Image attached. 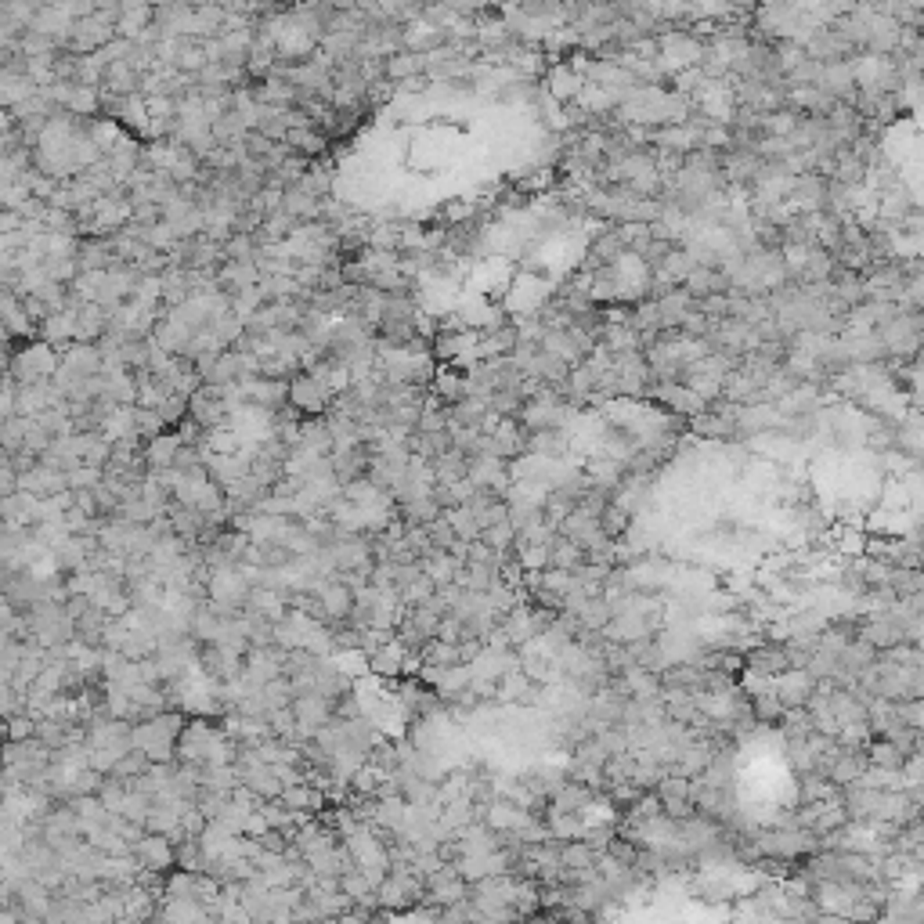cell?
Wrapping results in <instances>:
<instances>
[{
	"mask_svg": "<svg viewBox=\"0 0 924 924\" xmlns=\"http://www.w3.org/2000/svg\"><path fill=\"white\" fill-rule=\"evenodd\" d=\"M184 719H188L184 712L163 708L159 715L134 723V726H130V748L145 751L148 762H173V759H177V733H181Z\"/></svg>",
	"mask_w": 924,
	"mask_h": 924,
	"instance_id": "cell-1",
	"label": "cell"
},
{
	"mask_svg": "<svg viewBox=\"0 0 924 924\" xmlns=\"http://www.w3.org/2000/svg\"><path fill=\"white\" fill-rule=\"evenodd\" d=\"M55 372H58V351L51 343H44L40 336H33L12 351L8 376L15 383H40V379H51Z\"/></svg>",
	"mask_w": 924,
	"mask_h": 924,
	"instance_id": "cell-2",
	"label": "cell"
},
{
	"mask_svg": "<svg viewBox=\"0 0 924 924\" xmlns=\"http://www.w3.org/2000/svg\"><path fill=\"white\" fill-rule=\"evenodd\" d=\"M289 404L300 415H322L333 404V390L325 386L322 376H315L311 369H300L289 376Z\"/></svg>",
	"mask_w": 924,
	"mask_h": 924,
	"instance_id": "cell-3",
	"label": "cell"
},
{
	"mask_svg": "<svg viewBox=\"0 0 924 924\" xmlns=\"http://www.w3.org/2000/svg\"><path fill=\"white\" fill-rule=\"evenodd\" d=\"M51 902H55V892L48 884H40L37 877H19L15 881V913L19 920H48L51 917Z\"/></svg>",
	"mask_w": 924,
	"mask_h": 924,
	"instance_id": "cell-4",
	"label": "cell"
},
{
	"mask_svg": "<svg viewBox=\"0 0 924 924\" xmlns=\"http://www.w3.org/2000/svg\"><path fill=\"white\" fill-rule=\"evenodd\" d=\"M466 477L477 484V488H488L502 499V492L513 484L510 481V470H506V458L499 455H488V451H477V455H466Z\"/></svg>",
	"mask_w": 924,
	"mask_h": 924,
	"instance_id": "cell-5",
	"label": "cell"
},
{
	"mask_svg": "<svg viewBox=\"0 0 924 924\" xmlns=\"http://www.w3.org/2000/svg\"><path fill=\"white\" fill-rule=\"evenodd\" d=\"M130 856L138 859V866H141V870H155V874H166V870H173V838L145 831V834L134 841Z\"/></svg>",
	"mask_w": 924,
	"mask_h": 924,
	"instance_id": "cell-6",
	"label": "cell"
},
{
	"mask_svg": "<svg viewBox=\"0 0 924 924\" xmlns=\"http://www.w3.org/2000/svg\"><path fill=\"white\" fill-rule=\"evenodd\" d=\"M813 686H816V679L805 668H784L780 675H773V693L784 708H805Z\"/></svg>",
	"mask_w": 924,
	"mask_h": 924,
	"instance_id": "cell-7",
	"label": "cell"
},
{
	"mask_svg": "<svg viewBox=\"0 0 924 924\" xmlns=\"http://www.w3.org/2000/svg\"><path fill=\"white\" fill-rule=\"evenodd\" d=\"M40 520V499L30 492H12L0 499V528H33Z\"/></svg>",
	"mask_w": 924,
	"mask_h": 924,
	"instance_id": "cell-8",
	"label": "cell"
},
{
	"mask_svg": "<svg viewBox=\"0 0 924 924\" xmlns=\"http://www.w3.org/2000/svg\"><path fill=\"white\" fill-rule=\"evenodd\" d=\"M19 488H22V492H30V495H37V499H51V495L66 492L69 484H66V474H62V470L44 466V462L37 458L30 470H22V474H19Z\"/></svg>",
	"mask_w": 924,
	"mask_h": 924,
	"instance_id": "cell-9",
	"label": "cell"
},
{
	"mask_svg": "<svg viewBox=\"0 0 924 924\" xmlns=\"http://www.w3.org/2000/svg\"><path fill=\"white\" fill-rule=\"evenodd\" d=\"M560 105H567V102H574L578 98V91L585 87V76L567 62V58H556L553 66H549V73H546V84H542Z\"/></svg>",
	"mask_w": 924,
	"mask_h": 924,
	"instance_id": "cell-10",
	"label": "cell"
},
{
	"mask_svg": "<svg viewBox=\"0 0 924 924\" xmlns=\"http://www.w3.org/2000/svg\"><path fill=\"white\" fill-rule=\"evenodd\" d=\"M404 653H408V650L390 635L386 643H379L376 650H369V671L379 675L383 682H397L401 671H404Z\"/></svg>",
	"mask_w": 924,
	"mask_h": 924,
	"instance_id": "cell-11",
	"label": "cell"
},
{
	"mask_svg": "<svg viewBox=\"0 0 924 924\" xmlns=\"http://www.w3.org/2000/svg\"><path fill=\"white\" fill-rule=\"evenodd\" d=\"M181 448V437H177V430H159V433H152L148 440H141V458H145V466L148 470H166V466H173V451Z\"/></svg>",
	"mask_w": 924,
	"mask_h": 924,
	"instance_id": "cell-12",
	"label": "cell"
},
{
	"mask_svg": "<svg viewBox=\"0 0 924 924\" xmlns=\"http://www.w3.org/2000/svg\"><path fill=\"white\" fill-rule=\"evenodd\" d=\"M105 325H109V315L102 304H80L73 307V340L80 343H98L105 336Z\"/></svg>",
	"mask_w": 924,
	"mask_h": 924,
	"instance_id": "cell-13",
	"label": "cell"
},
{
	"mask_svg": "<svg viewBox=\"0 0 924 924\" xmlns=\"http://www.w3.org/2000/svg\"><path fill=\"white\" fill-rule=\"evenodd\" d=\"M430 394H433V397H440L444 404H455L458 397H466V372L455 369L451 361H440V365L433 369Z\"/></svg>",
	"mask_w": 924,
	"mask_h": 924,
	"instance_id": "cell-14",
	"label": "cell"
},
{
	"mask_svg": "<svg viewBox=\"0 0 924 924\" xmlns=\"http://www.w3.org/2000/svg\"><path fill=\"white\" fill-rule=\"evenodd\" d=\"M682 289L701 300V297H712V293H730V279L719 271V268H708V264H693V271L686 275Z\"/></svg>",
	"mask_w": 924,
	"mask_h": 924,
	"instance_id": "cell-15",
	"label": "cell"
},
{
	"mask_svg": "<svg viewBox=\"0 0 924 924\" xmlns=\"http://www.w3.org/2000/svg\"><path fill=\"white\" fill-rule=\"evenodd\" d=\"M37 336L44 343H51L58 354L73 343V307H62V311H51L40 325H37Z\"/></svg>",
	"mask_w": 924,
	"mask_h": 924,
	"instance_id": "cell-16",
	"label": "cell"
},
{
	"mask_svg": "<svg viewBox=\"0 0 924 924\" xmlns=\"http://www.w3.org/2000/svg\"><path fill=\"white\" fill-rule=\"evenodd\" d=\"M138 80H141V73H134L123 58H116V62H109V66L102 69L98 91H102V94H138Z\"/></svg>",
	"mask_w": 924,
	"mask_h": 924,
	"instance_id": "cell-17",
	"label": "cell"
},
{
	"mask_svg": "<svg viewBox=\"0 0 924 924\" xmlns=\"http://www.w3.org/2000/svg\"><path fill=\"white\" fill-rule=\"evenodd\" d=\"M282 141L289 145V152H297L304 159H318V155L329 152V138L322 130H315V127H289Z\"/></svg>",
	"mask_w": 924,
	"mask_h": 924,
	"instance_id": "cell-18",
	"label": "cell"
},
{
	"mask_svg": "<svg viewBox=\"0 0 924 924\" xmlns=\"http://www.w3.org/2000/svg\"><path fill=\"white\" fill-rule=\"evenodd\" d=\"M419 73H422V55H415V51H394V55L383 58V76L390 84H401V80L419 76Z\"/></svg>",
	"mask_w": 924,
	"mask_h": 924,
	"instance_id": "cell-19",
	"label": "cell"
},
{
	"mask_svg": "<svg viewBox=\"0 0 924 924\" xmlns=\"http://www.w3.org/2000/svg\"><path fill=\"white\" fill-rule=\"evenodd\" d=\"M66 112H73V116H98V112H102V94H98V87L73 84V91H69V98H66Z\"/></svg>",
	"mask_w": 924,
	"mask_h": 924,
	"instance_id": "cell-20",
	"label": "cell"
},
{
	"mask_svg": "<svg viewBox=\"0 0 924 924\" xmlns=\"http://www.w3.org/2000/svg\"><path fill=\"white\" fill-rule=\"evenodd\" d=\"M329 657L336 661V668H340L347 679H361V675H369V653H365L361 646L336 650V653H329Z\"/></svg>",
	"mask_w": 924,
	"mask_h": 924,
	"instance_id": "cell-21",
	"label": "cell"
},
{
	"mask_svg": "<svg viewBox=\"0 0 924 924\" xmlns=\"http://www.w3.org/2000/svg\"><path fill=\"white\" fill-rule=\"evenodd\" d=\"M802 802H827V798H834L838 795V787L823 777V773H816V769H809V773H802Z\"/></svg>",
	"mask_w": 924,
	"mask_h": 924,
	"instance_id": "cell-22",
	"label": "cell"
},
{
	"mask_svg": "<svg viewBox=\"0 0 924 924\" xmlns=\"http://www.w3.org/2000/svg\"><path fill=\"white\" fill-rule=\"evenodd\" d=\"M22 440H26V415H8L0 422V448L4 451H22Z\"/></svg>",
	"mask_w": 924,
	"mask_h": 924,
	"instance_id": "cell-23",
	"label": "cell"
},
{
	"mask_svg": "<svg viewBox=\"0 0 924 924\" xmlns=\"http://www.w3.org/2000/svg\"><path fill=\"white\" fill-rule=\"evenodd\" d=\"M369 246H372V250L397 253V224H394V220H376V224H369Z\"/></svg>",
	"mask_w": 924,
	"mask_h": 924,
	"instance_id": "cell-24",
	"label": "cell"
},
{
	"mask_svg": "<svg viewBox=\"0 0 924 924\" xmlns=\"http://www.w3.org/2000/svg\"><path fill=\"white\" fill-rule=\"evenodd\" d=\"M19 712H26V693L12 686V679H0V719H12Z\"/></svg>",
	"mask_w": 924,
	"mask_h": 924,
	"instance_id": "cell-25",
	"label": "cell"
},
{
	"mask_svg": "<svg viewBox=\"0 0 924 924\" xmlns=\"http://www.w3.org/2000/svg\"><path fill=\"white\" fill-rule=\"evenodd\" d=\"M513 538H517V528H513L510 520H499V524H492V528L481 531V542H488V546L499 549V553H510V549H513Z\"/></svg>",
	"mask_w": 924,
	"mask_h": 924,
	"instance_id": "cell-26",
	"label": "cell"
},
{
	"mask_svg": "<svg viewBox=\"0 0 924 924\" xmlns=\"http://www.w3.org/2000/svg\"><path fill=\"white\" fill-rule=\"evenodd\" d=\"M37 737V715L33 712H19L12 719H4V741H30Z\"/></svg>",
	"mask_w": 924,
	"mask_h": 924,
	"instance_id": "cell-27",
	"label": "cell"
},
{
	"mask_svg": "<svg viewBox=\"0 0 924 924\" xmlns=\"http://www.w3.org/2000/svg\"><path fill=\"white\" fill-rule=\"evenodd\" d=\"M40 268H44V275H48L51 282H73V275L80 271V268H76V257H44Z\"/></svg>",
	"mask_w": 924,
	"mask_h": 924,
	"instance_id": "cell-28",
	"label": "cell"
},
{
	"mask_svg": "<svg viewBox=\"0 0 924 924\" xmlns=\"http://www.w3.org/2000/svg\"><path fill=\"white\" fill-rule=\"evenodd\" d=\"M159 430H166L163 419H159V412H155V408H145V404H134V433H138L141 440H148V437L159 433Z\"/></svg>",
	"mask_w": 924,
	"mask_h": 924,
	"instance_id": "cell-29",
	"label": "cell"
},
{
	"mask_svg": "<svg viewBox=\"0 0 924 924\" xmlns=\"http://www.w3.org/2000/svg\"><path fill=\"white\" fill-rule=\"evenodd\" d=\"M102 477H105L102 466H87V462H80V466L66 470V484H69L73 492H76V488H94Z\"/></svg>",
	"mask_w": 924,
	"mask_h": 924,
	"instance_id": "cell-30",
	"label": "cell"
},
{
	"mask_svg": "<svg viewBox=\"0 0 924 924\" xmlns=\"http://www.w3.org/2000/svg\"><path fill=\"white\" fill-rule=\"evenodd\" d=\"M437 639H440V643H458V639H462V621H458L455 614H440V621H437Z\"/></svg>",
	"mask_w": 924,
	"mask_h": 924,
	"instance_id": "cell-31",
	"label": "cell"
},
{
	"mask_svg": "<svg viewBox=\"0 0 924 924\" xmlns=\"http://www.w3.org/2000/svg\"><path fill=\"white\" fill-rule=\"evenodd\" d=\"M15 209L22 213V220H40V217H44V209H48V202H44V199H37V195H26Z\"/></svg>",
	"mask_w": 924,
	"mask_h": 924,
	"instance_id": "cell-32",
	"label": "cell"
},
{
	"mask_svg": "<svg viewBox=\"0 0 924 924\" xmlns=\"http://www.w3.org/2000/svg\"><path fill=\"white\" fill-rule=\"evenodd\" d=\"M12 492H19V474H15L12 462H0V499L12 495Z\"/></svg>",
	"mask_w": 924,
	"mask_h": 924,
	"instance_id": "cell-33",
	"label": "cell"
},
{
	"mask_svg": "<svg viewBox=\"0 0 924 924\" xmlns=\"http://www.w3.org/2000/svg\"><path fill=\"white\" fill-rule=\"evenodd\" d=\"M26 220H22V213L19 209H8V206H0V235H8V231H19Z\"/></svg>",
	"mask_w": 924,
	"mask_h": 924,
	"instance_id": "cell-34",
	"label": "cell"
},
{
	"mask_svg": "<svg viewBox=\"0 0 924 924\" xmlns=\"http://www.w3.org/2000/svg\"><path fill=\"white\" fill-rule=\"evenodd\" d=\"M0 741H4V719H0Z\"/></svg>",
	"mask_w": 924,
	"mask_h": 924,
	"instance_id": "cell-35",
	"label": "cell"
},
{
	"mask_svg": "<svg viewBox=\"0 0 924 924\" xmlns=\"http://www.w3.org/2000/svg\"><path fill=\"white\" fill-rule=\"evenodd\" d=\"M279 4H293V0H279Z\"/></svg>",
	"mask_w": 924,
	"mask_h": 924,
	"instance_id": "cell-36",
	"label": "cell"
}]
</instances>
